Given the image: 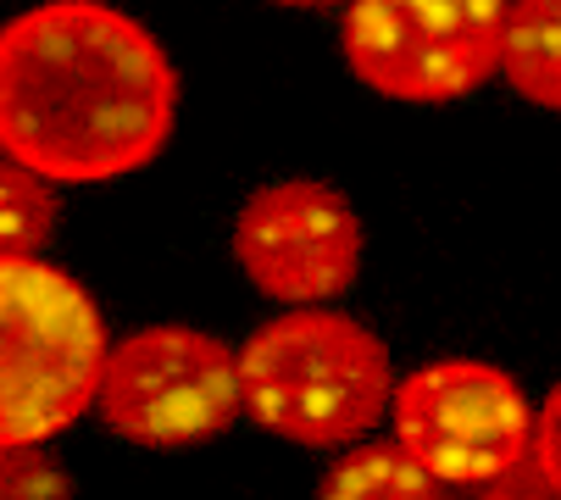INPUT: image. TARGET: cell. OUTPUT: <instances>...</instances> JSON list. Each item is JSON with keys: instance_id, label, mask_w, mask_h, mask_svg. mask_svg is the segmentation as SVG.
Masks as SVG:
<instances>
[{"instance_id": "7c38bea8", "label": "cell", "mask_w": 561, "mask_h": 500, "mask_svg": "<svg viewBox=\"0 0 561 500\" xmlns=\"http://www.w3.org/2000/svg\"><path fill=\"white\" fill-rule=\"evenodd\" d=\"M534 478L550 500H561V384L539 406V429H534Z\"/></svg>"}, {"instance_id": "7a4b0ae2", "label": "cell", "mask_w": 561, "mask_h": 500, "mask_svg": "<svg viewBox=\"0 0 561 500\" xmlns=\"http://www.w3.org/2000/svg\"><path fill=\"white\" fill-rule=\"evenodd\" d=\"M394 384L389 345L334 306L278 311L239 345L245 417L300 451L362 445L389 411Z\"/></svg>"}, {"instance_id": "ba28073f", "label": "cell", "mask_w": 561, "mask_h": 500, "mask_svg": "<svg viewBox=\"0 0 561 500\" xmlns=\"http://www.w3.org/2000/svg\"><path fill=\"white\" fill-rule=\"evenodd\" d=\"M501 78L545 112H561V0H517L506 7Z\"/></svg>"}, {"instance_id": "8fae6325", "label": "cell", "mask_w": 561, "mask_h": 500, "mask_svg": "<svg viewBox=\"0 0 561 500\" xmlns=\"http://www.w3.org/2000/svg\"><path fill=\"white\" fill-rule=\"evenodd\" d=\"M0 500H72V478L45 445H23L0 456Z\"/></svg>"}, {"instance_id": "9c48e42d", "label": "cell", "mask_w": 561, "mask_h": 500, "mask_svg": "<svg viewBox=\"0 0 561 500\" xmlns=\"http://www.w3.org/2000/svg\"><path fill=\"white\" fill-rule=\"evenodd\" d=\"M317 500H450V489L394 440H367L323 473Z\"/></svg>"}, {"instance_id": "8992f818", "label": "cell", "mask_w": 561, "mask_h": 500, "mask_svg": "<svg viewBox=\"0 0 561 500\" xmlns=\"http://www.w3.org/2000/svg\"><path fill=\"white\" fill-rule=\"evenodd\" d=\"M101 423L139 451H190L217 440L239 411V351L206 328L156 322L112 345Z\"/></svg>"}, {"instance_id": "3957f363", "label": "cell", "mask_w": 561, "mask_h": 500, "mask_svg": "<svg viewBox=\"0 0 561 500\" xmlns=\"http://www.w3.org/2000/svg\"><path fill=\"white\" fill-rule=\"evenodd\" d=\"M106 322L56 262H0V451L45 445L95 411L106 384Z\"/></svg>"}, {"instance_id": "6da1fadb", "label": "cell", "mask_w": 561, "mask_h": 500, "mask_svg": "<svg viewBox=\"0 0 561 500\" xmlns=\"http://www.w3.org/2000/svg\"><path fill=\"white\" fill-rule=\"evenodd\" d=\"M179 72L145 23L50 0L0 29V150L45 184H112L162 156Z\"/></svg>"}, {"instance_id": "52a82bcc", "label": "cell", "mask_w": 561, "mask_h": 500, "mask_svg": "<svg viewBox=\"0 0 561 500\" xmlns=\"http://www.w3.org/2000/svg\"><path fill=\"white\" fill-rule=\"evenodd\" d=\"M233 262L289 311L329 306L362 273V217L323 179L262 184L233 217Z\"/></svg>"}, {"instance_id": "277c9868", "label": "cell", "mask_w": 561, "mask_h": 500, "mask_svg": "<svg viewBox=\"0 0 561 500\" xmlns=\"http://www.w3.org/2000/svg\"><path fill=\"white\" fill-rule=\"evenodd\" d=\"M389 440L417 456L445 489H495L534 473L539 411L523 384L472 356H445L394 384Z\"/></svg>"}, {"instance_id": "30bf717a", "label": "cell", "mask_w": 561, "mask_h": 500, "mask_svg": "<svg viewBox=\"0 0 561 500\" xmlns=\"http://www.w3.org/2000/svg\"><path fill=\"white\" fill-rule=\"evenodd\" d=\"M56 184L28 167H0V262H39L45 239L56 234Z\"/></svg>"}, {"instance_id": "5b68a950", "label": "cell", "mask_w": 561, "mask_h": 500, "mask_svg": "<svg viewBox=\"0 0 561 500\" xmlns=\"http://www.w3.org/2000/svg\"><path fill=\"white\" fill-rule=\"evenodd\" d=\"M356 83L383 101L445 106L501 78L506 7L495 0H362L340 18Z\"/></svg>"}]
</instances>
